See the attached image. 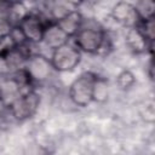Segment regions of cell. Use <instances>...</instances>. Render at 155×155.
<instances>
[{
	"instance_id": "1",
	"label": "cell",
	"mask_w": 155,
	"mask_h": 155,
	"mask_svg": "<svg viewBox=\"0 0 155 155\" xmlns=\"http://www.w3.org/2000/svg\"><path fill=\"white\" fill-rule=\"evenodd\" d=\"M105 34L107 29L99 22H97V19L86 18L84 16L81 27L71 41L81 53L97 54L103 44Z\"/></svg>"
},
{
	"instance_id": "2",
	"label": "cell",
	"mask_w": 155,
	"mask_h": 155,
	"mask_svg": "<svg viewBox=\"0 0 155 155\" xmlns=\"http://www.w3.org/2000/svg\"><path fill=\"white\" fill-rule=\"evenodd\" d=\"M97 78L93 71H84L69 85L68 97L74 105L86 108L93 102V86Z\"/></svg>"
},
{
	"instance_id": "3",
	"label": "cell",
	"mask_w": 155,
	"mask_h": 155,
	"mask_svg": "<svg viewBox=\"0 0 155 155\" xmlns=\"http://www.w3.org/2000/svg\"><path fill=\"white\" fill-rule=\"evenodd\" d=\"M81 59L82 53L71 40L65 45L53 50L50 57L53 70L58 73H67L74 70L81 63Z\"/></svg>"
},
{
	"instance_id": "4",
	"label": "cell",
	"mask_w": 155,
	"mask_h": 155,
	"mask_svg": "<svg viewBox=\"0 0 155 155\" xmlns=\"http://www.w3.org/2000/svg\"><path fill=\"white\" fill-rule=\"evenodd\" d=\"M50 22H52V21H50L48 17H45L38 12L30 11L19 22V24L17 27L21 30V33L23 34L27 42H29L31 45H38V44L42 42L45 28Z\"/></svg>"
},
{
	"instance_id": "5",
	"label": "cell",
	"mask_w": 155,
	"mask_h": 155,
	"mask_svg": "<svg viewBox=\"0 0 155 155\" xmlns=\"http://www.w3.org/2000/svg\"><path fill=\"white\" fill-rule=\"evenodd\" d=\"M40 105V96L35 90L23 93L19 98H17L10 107L8 113L10 115L17 121H25L31 119Z\"/></svg>"
},
{
	"instance_id": "6",
	"label": "cell",
	"mask_w": 155,
	"mask_h": 155,
	"mask_svg": "<svg viewBox=\"0 0 155 155\" xmlns=\"http://www.w3.org/2000/svg\"><path fill=\"white\" fill-rule=\"evenodd\" d=\"M24 70L28 73L31 81L35 82H44L47 81L52 73L54 71L51 64L50 58L41 53H34L25 63Z\"/></svg>"
},
{
	"instance_id": "7",
	"label": "cell",
	"mask_w": 155,
	"mask_h": 155,
	"mask_svg": "<svg viewBox=\"0 0 155 155\" xmlns=\"http://www.w3.org/2000/svg\"><path fill=\"white\" fill-rule=\"evenodd\" d=\"M110 17L114 22L124 25L125 28H134L140 21L134 4L128 1H117L110 10Z\"/></svg>"
},
{
	"instance_id": "8",
	"label": "cell",
	"mask_w": 155,
	"mask_h": 155,
	"mask_svg": "<svg viewBox=\"0 0 155 155\" xmlns=\"http://www.w3.org/2000/svg\"><path fill=\"white\" fill-rule=\"evenodd\" d=\"M22 94H23L22 87L12 75L0 79V105L1 107H4L5 109H8V107Z\"/></svg>"
},
{
	"instance_id": "9",
	"label": "cell",
	"mask_w": 155,
	"mask_h": 155,
	"mask_svg": "<svg viewBox=\"0 0 155 155\" xmlns=\"http://www.w3.org/2000/svg\"><path fill=\"white\" fill-rule=\"evenodd\" d=\"M125 42L131 52L134 54H142L149 52L153 53V42H149L138 28H126Z\"/></svg>"
},
{
	"instance_id": "10",
	"label": "cell",
	"mask_w": 155,
	"mask_h": 155,
	"mask_svg": "<svg viewBox=\"0 0 155 155\" xmlns=\"http://www.w3.org/2000/svg\"><path fill=\"white\" fill-rule=\"evenodd\" d=\"M71 39L58 27V24L56 22H50L45 28L41 44H44L48 50L53 51V50L65 45Z\"/></svg>"
},
{
	"instance_id": "11",
	"label": "cell",
	"mask_w": 155,
	"mask_h": 155,
	"mask_svg": "<svg viewBox=\"0 0 155 155\" xmlns=\"http://www.w3.org/2000/svg\"><path fill=\"white\" fill-rule=\"evenodd\" d=\"M84 21V15L82 12L78 8V10H74L71 11L70 13H68L64 18H62L61 21L56 22L58 24V27L70 38L73 39L74 35L78 33V30L80 29L81 27V23Z\"/></svg>"
},
{
	"instance_id": "12",
	"label": "cell",
	"mask_w": 155,
	"mask_h": 155,
	"mask_svg": "<svg viewBox=\"0 0 155 155\" xmlns=\"http://www.w3.org/2000/svg\"><path fill=\"white\" fill-rule=\"evenodd\" d=\"M108 96H109L108 81L104 78L98 76L93 86V102L103 103L108 99Z\"/></svg>"
},
{
	"instance_id": "13",
	"label": "cell",
	"mask_w": 155,
	"mask_h": 155,
	"mask_svg": "<svg viewBox=\"0 0 155 155\" xmlns=\"http://www.w3.org/2000/svg\"><path fill=\"white\" fill-rule=\"evenodd\" d=\"M137 15L140 21H148L154 18V11H155V4L150 0H143L134 4ZM139 21V22H140Z\"/></svg>"
},
{
	"instance_id": "14",
	"label": "cell",
	"mask_w": 155,
	"mask_h": 155,
	"mask_svg": "<svg viewBox=\"0 0 155 155\" xmlns=\"http://www.w3.org/2000/svg\"><path fill=\"white\" fill-rule=\"evenodd\" d=\"M115 82H116V85H117V87H119L120 90L126 91V90H130V88L134 85V82H136V76H134V74H133L131 70L124 69V70H121V71L117 74Z\"/></svg>"
},
{
	"instance_id": "15",
	"label": "cell",
	"mask_w": 155,
	"mask_h": 155,
	"mask_svg": "<svg viewBox=\"0 0 155 155\" xmlns=\"http://www.w3.org/2000/svg\"><path fill=\"white\" fill-rule=\"evenodd\" d=\"M16 42L10 33L0 35V57H6L11 51L16 48Z\"/></svg>"
},
{
	"instance_id": "16",
	"label": "cell",
	"mask_w": 155,
	"mask_h": 155,
	"mask_svg": "<svg viewBox=\"0 0 155 155\" xmlns=\"http://www.w3.org/2000/svg\"><path fill=\"white\" fill-rule=\"evenodd\" d=\"M24 155H50V151L46 147H44L36 142H33L25 148Z\"/></svg>"
},
{
	"instance_id": "17",
	"label": "cell",
	"mask_w": 155,
	"mask_h": 155,
	"mask_svg": "<svg viewBox=\"0 0 155 155\" xmlns=\"http://www.w3.org/2000/svg\"><path fill=\"white\" fill-rule=\"evenodd\" d=\"M143 119L148 124H153L155 120V113H154V103L153 102H145V113L142 114Z\"/></svg>"
},
{
	"instance_id": "18",
	"label": "cell",
	"mask_w": 155,
	"mask_h": 155,
	"mask_svg": "<svg viewBox=\"0 0 155 155\" xmlns=\"http://www.w3.org/2000/svg\"><path fill=\"white\" fill-rule=\"evenodd\" d=\"M11 75V70L8 68V64L6 62L5 57H0V79L1 78H6Z\"/></svg>"
},
{
	"instance_id": "19",
	"label": "cell",
	"mask_w": 155,
	"mask_h": 155,
	"mask_svg": "<svg viewBox=\"0 0 155 155\" xmlns=\"http://www.w3.org/2000/svg\"><path fill=\"white\" fill-rule=\"evenodd\" d=\"M148 71H149V78L153 80V79H154V75H153V63H151V62L149 63V67H148Z\"/></svg>"
}]
</instances>
